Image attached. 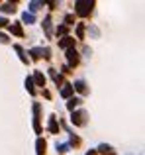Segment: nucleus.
<instances>
[{"label":"nucleus","instance_id":"f257e3e1","mask_svg":"<svg viewBox=\"0 0 145 155\" xmlns=\"http://www.w3.org/2000/svg\"><path fill=\"white\" fill-rule=\"evenodd\" d=\"M92 8H94V2H92V0H76L75 2V12L80 18H86L92 12Z\"/></svg>","mask_w":145,"mask_h":155},{"label":"nucleus","instance_id":"f03ea898","mask_svg":"<svg viewBox=\"0 0 145 155\" xmlns=\"http://www.w3.org/2000/svg\"><path fill=\"white\" fill-rule=\"evenodd\" d=\"M39 120H41V104L35 102L34 104V130H35V134H41V124H39Z\"/></svg>","mask_w":145,"mask_h":155},{"label":"nucleus","instance_id":"7ed1b4c3","mask_svg":"<svg viewBox=\"0 0 145 155\" xmlns=\"http://www.w3.org/2000/svg\"><path fill=\"white\" fill-rule=\"evenodd\" d=\"M71 122L75 126H86V112L84 110H76L71 114Z\"/></svg>","mask_w":145,"mask_h":155},{"label":"nucleus","instance_id":"20e7f679","mask_svg":"<svg viewBox=\"0 0 145 155\" xmlns=\"http://www.w3.org/2000/svg\"><path fill=\"white\" fill-rule=\"evenodd\" d=\"M67 61H69V67H76V65H79L80 57H79V51H76L75 47L67 49Z\"/></svg>","mask_w":145,"mask_h":155},{"label":"nucleus","instance_id":"39448f33","mask_svg":"<svg viewBox=\"0 0 145 155\" xmlns=\"http://www.w3.org/2000/svg\"><path fill=\"white\" fill-rule=\"evenodd\" d=\"M31 81H34V84H37V87H45V75H43L41 71H35L34 77H31Z\"/></svg>","mask_w":145,"mask_h":155},{"label":"nucleus","instance_id":"423d86ee","mask_svg":"<svg viewBox=\"0 0 145 155\" xmlns=\"http://www.w3.org/2000/svg\"><path fill=\"white\" fill-rule=\"evenodd\" d=\"M59 47H61V49H71V47H75V39L67 35V38H63L61 41H59Z\"/></svg>","mask_w":145,"mask_h":155},{"label":"nucleus","instance_id":"0eeeda50","mask_svg":"<svg viewBox=\"0 0 145 155\" xmlns=\"http://www.w3.org/2000/svg\"><path fill=\"white\" fill-rule=\"evenodd\" d=\"M72 91H79L80 94H86V92H88V87H86V83H84V81H76V83L72 84Z\"/></svg>","mask_w":145,"mask_h":155},{"label":"nucleus","instance_id":"6e6552de","mask_svg":"<svg viewBox=\"0 0 145 155\" xmlns=\"http://www.w3.org/2000/svg\"><path fill=\"white\" fill-rule=\"evenodd\" d=\"M49 132L51 134H59V124H57V116H49Z\"/></svg>","mask_w":145,"mask_h":155},{"label":"nucleus","instance_id":"1a4fd4ad","mask_svg":"<svg viewBox=\"0 0 145 155\" xmlns=\"http://www.w3.org/2000/svg\"><path fill=\"white\" fill-rule=\"evenodd\" d=\"M98 151H100V153H104V155H114V153H116V149L112 147V145L100 143V145H98Z\"/></svg>","mask_w":145,"mask_h":155},{"label":"nucleus","instance_id":"9d476101","mask_svg":"<svg viewBox=\"0 0 145 155\" xmlns=\"http://www.w3.org/2000/svg\"><path fill=\"white\" fill-rule=\"evenodd\" d=\"M45 147H47L45 140H41V137H39V140L35 141V151H37L39 155H43V153H45Z\"/></svg>","mask_w":145,"mask_h":155},{"label":"nucleus","instance_id":"9b49d317","mask_svg":"<svg viewBox=\"0 0 145 155\" xmlns=\"http://www.w3.org/2000/svg\"><path fill=\"white\" fill-rule=\"evenodd\" d=\"M49 75H51V79H53V83H55V84H57V87H59V84H61V83H63V77H61V75H59V73H57V71H55V69H49Z\"/></svg>","mask_w":145,"mask_h":155},{"label":"nucleus","instance_id":"f8f14e48","mask_svg":"<svg viewBox=\"0 0 145 155\" xmlns=\"http://www.w3.org/2000/svg\"><path fill=\"white\" fill-rule=\"evenodd\" d=\"M0 10L4 12V14H10V12H16V4L14 2H6V4H2V8Z\"/></svg>","mask_w":145,"mask_h":155},{"label":"nucleus","instance_id":"ddd939ff","mask_svg":"<svg viewBox=\"0 0 145 155\" xmlns=\"http://www.w3.org/2000/svg\"><path fill=\"white\" fill-rule=\"evenodd\" d=\"M10 31L14 35H20V38L24 35V30H22V26H20V24H10Z\"/></svg>","mask_w":145,"mask_h":155},{"label":"nucleus","instance_id":"4468645a","mask_svg":"<svg viewBox=\"0 0 145 155\" xmlns=\"http://www.w3.org/2000/svg\"><path fill=\"white\" fill-rule=\"evenodd\" d=\"M22 22L24 24H34L35 22V16L31 14V12H24V14H22Z\"/></svg>","mask_w":145,"mask_h":155},{"label":"nucleus","instance_id":"2eb2a0df","mask_svg":"<svg viewBox=\"0 0 145 155\" xmlns=\"http://www.w3.org/2000/svg\"><path fill=\"white\" fill-rule=\"evenodd\" d=\"M30 55H31V59H41L43 57V47H34V49L30 51Z\"/></svg>","mask_w":145,"mask_h":155},{"label":"nucleus","instance_id":"dca6fc26","mask_svg":"<svg viewBox=\"0 0 145 155\" xmlns=\"http://www.w3.org/2000/svg\"><path fill=\"white\" fill-rule=\"evenodd\" d=\"M71 94H72V84H65L61 88V96L63 98H71Z\"/></svg>","mask_w":145,"mask_h":155},{"label":"nucleus","instance_id":"f3484780","mask_svg":"<svg viewBox=\"0 0 145 155\" xmlns=\"http://www.w3.org/2000/svg\"><path fill=\"white\" fill-rule=\"evenodd\" d=\"M80 102H82L80 98H69V102H67V108H69L71 112H75V108H76V106H79Z\"/></svg>","mask_w":145,"mask_h":155},{"label":"nucleus","instance_id":"a211bd4d","mask_svg":"<svg viewBox=\"0 0 145 155\" xmlns=\"http://www.w3.org/2000/svg\"><path fill=\"white\" fill-rule=\"evenodd\" d=\"M43 30H45L47 38H51V18H49V16H47V18L43 20Z\"/></svg>","mask_w":145,"mask_h":155},{"label":"nucleus","instance_id":"6ab92c4d","mask_svg":"<svg viewBox=\"0 0 145 155\" xmlns=\"http://www.w3.org/2000/svg\"><path fill=\"white\" fill-rule=\"evenodd\" d=\"M26 88L30 94H35V87H34V81H31V77H27L26 79Z\"/></svg>","mask_w":145,"mask_h":155},{"label":"nucleus","instance_id":"aec40b11","mask_svg":"<svg viewBox=\"0 0 145 155\" xmlns=\"http://www.w3.org/2000/svg\"><path fill=\"white\" fill-rule=\"evenodd\" d=\"M76 38L84 39V24H79V26H76Z\"/></svg>","mask_w":145,"mask_h":155},{"label":"nucleus","instance_id":"412c9836","mask_svg":"<svg viewBox=\"0 0 145 155\" xmlns=\"http://www.w3.org/2000/svg\"><path fill=\"white\" fill-rule=\"evenodd\" d=\"M14 49L20 53V59H22V63H27V57H26V53H24V49H22V47H20V45H16Z\"/></svg>","mask_w":145,"mask_h":155},{"label":"nucleus","instance_id":"4be33fe9","mask_svg":"<svg viewBox=\"0 0 145 155\" xmlns=\"http://www.w3.org/2000/svg\"><path fill=\"white\" fill-rule=\"evenodd\" d=\"M43 4H45V2H30V10H31V14H34L35 10H39Z\"/></svg>","mask_w":145,"mask_h":155},{"label":"nucleus","instance_id":"5701e85b","mask_svg":"<svg viewBox=\"0 0 145 155\" xmlns=\"http://www.w3.org/2000/svg\"><path fill=\"white\" fill-rule=\"evenodd\" d=\"M69 149H71V145H69V143H61V145H57V151L61 153V155H63V153H67Z\"/></svg>","mask_w":145,"mask_h":155},{"label":"nucleus","instance_id":"b1692460","mask_svg":"<svg viewBox=\"0 0 145 155\" xmlns=\"http://www.w3.org/2000/svg\"><path fill=\"white\" fill-rule=\"evenodd\" d=\"M72 22H75V16H72V14H69V16H65V28H69V26H72Z\"/></svg>","mask_w":145,"mask_h":155},{"label":"nucleus","instance_id":"393cba45","mask_svg":"<svg viewBox=\"0 0 145 155\" xmlns=\"http://www.w3.org/2000/svg\"><path fill=\"white\" fill-rule=\"evenodd\" d=\"M67 31H69V28H65V26L57 28V35H67Z\"/></svg>","mask_w":145,"mask_h":155},{"label":"nucleus","instance_id":"a878e982","mask_svg":"<svg viewBox=\"0 0 145 155\" xmlns=\"http://www.w3.org/2000/svg\"><path fill=\"white\" fill-rule=\"evenodd\" d=\"M71 143H72V145H79V143H80V140L75 136V134H71Z\"/></svg>","mask_w":145,"mask_h":155},{"label":"nucleus","instance_id":"bb28decb","mask_svg":"<svg viewBox=\"0 0 145 155\" xmlns=\"http://www.w3.org/2000/svg\"><path fill=\"white\" fill-rule=\"evenodd\" d=\"M90 34H92V35H94V38H98V35H100V31H98V30H96V28H94V26H92V28H90Z\"/></svg>","mask_w":145,"mask_h":155},{"label":"nucleus","instance_id":"cd10ccee","mask_svg":"<svg viewBox=\"0 0 145 155\" xmlns=\"http://www.w3.org/2000/svg\"><path fill=\"white\" fill-rule=\"evenodd\" d=\"M0 43H8V35L6 34H0Z\"/></svg>","mask_w":145,"mask_h":155},{"label":"nucleus","instance_id":"c85d7f7f","mask_svg":"<svg viewBox=\"0 0 145 155\" xmlns=\"http://www.w3.org/2000/svg\"><path fill=\"white\" fill-rule=\"evenodd\" d=\"M8 24H10V22H8V20H6V18H0V28H4V26H8Z\"/></svg>","mask_w":145,"mask_h":155},{"label":"nucleus","instance_id":"c756f323","mask_svg":"<svg viewBox=\"0 0 145 155\" xmlns=\"http://www.w3.org/2000/svg\"><path fill=\"white\" fill-rule=\"evenodd\" d=\"M43 57H45V59H49V57H51V51L47 49V47H45V49H43Z\"/></svg>","mask_w":145,"mask_h":155},{"label":"nucleus","instance_id":"7c9ffc66","mask_svg":"<svg viewBox=\"0 0 145 155\" xmlns=\"http://www.w3.org/2000/svg\"><path fill=\"white\" fill-rule=\"evenodd\" d=\"M86 155H96V151H88V153H86Z\"/></svg>","mask_w":145,"mask_h":155}]
</instances>
